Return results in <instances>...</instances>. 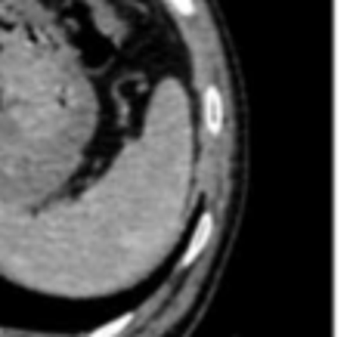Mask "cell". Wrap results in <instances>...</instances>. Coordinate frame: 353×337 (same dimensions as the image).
<instances>
[{
  "label": "cell",
  "instance_id": "6da1fadb",
  "mask_svg": "<svg viewBox=\"0 0 353 337\" xmlns=\"http://www.w3.org/2000/svg\"><path fill=\"white\" fill-rule=\"evenodd\" d=\"M205 124L211 133H217L220 124H223V99H220V93L214 87L205 90Z\"/></svg>",
  "mask_w": 353,
  "mask_h": 337
},
{
  "label": "cell",
  "instance_id": "7a4b0ae2",
  "mask_svg": "<svg viewBox=\"0 0 353 337\" xmlns=\"http://www.w3.org/2000/svg\"><path fill=\"white\" fill-rule=\"evenodd\" d=\"M208 235H211V217H205V220L199 223V229H195V239H192V245H189V251H186V257H183V263H192V260L199 257L201 248L208 245Z\"/></svg>",
  "mask_w": 353,
  "mask_h": 337
},
{
  "label": "cell",
  "instance_id": "3957f363",
  "mask_svg": "<svg viewBox=\"0 0 353 337\" xmlns=\"http://www.w3.org/2000/svg\"><path fill=\"white\" fill-rule=\"evenodd\" d=\"M128 322H130V316H124V319H118V322H112V325L99 328V331H97V334H93V337H112V334H118V331H121V328H124V325H128Z\"/></svg>",
  "mask_w": 353,
  "mask_h": 337
},
{
  "label": "cell",
  "instance_id": "277c9868",
  "mask_svg": "<svg viewBox=\"0 0 353 337\" xmlns=\"http://www.w3.org/2000/svg\"><path fill=\"white\" fill-rule=\"evenodd\" d=\"M171 3L183 12V16H192V12H195V3H192V0H171Z\"/></svg>",
  "mask_w": 353,
  "mask_h": 337
}]
</instances>
